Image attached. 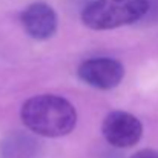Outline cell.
<instances>
[{
    "mask_svg": "<svg viewBox=\"0 0 158 158\" xmlns=\"http://www.w3.org/2000/svg\"><path fill=\"white\" fill-rule=\"evenodd\" d=\"M40 141L26 132H11L0 143V158H40Z\"/></svg>",
    "mask_w": 158,
    "mask_h": 158,
    "instance_id": "6",
    "label": "cell"
},
{
    "mask_svg": "<svg viewBox=\"0 0 158 158\" xmlns=\"http://www.w3.org/2000/svg\"><path fill=\"white\" fill-rule=\"evenodd\" d=\"M22 25L26 34L35 40H48L57 31V14L51 5L45 2H34L22 12Z\"/></svg>",
    "mask_w": 158,
    "mask_h": 158,
    "instance_id": "5",
    "label": "cell"
},
{
    "mask_svg": "<svg viewBox=\"0 0 158 158\" xmlns=\"http://www.w3.org/2000/svg\"><path fill=\"white\" fill-rule=\"evenodd\" d=\"M78 77L97 89H114L124 77V66L110 57H95L83 61L78 68Z\"/></svg>",
    "mask_w": 158,
    "mask_h": 158,
    "instance_id": "4",
    "label": "cell"
},
{
    "mask_svg": "<svg viewBox=\"0 0 158 158\" xmlns=\"http://www.w3.org/2000/svg\"><path fill=\"white\" fill-rule=\"evenodd\" d=\"M106 141L115 148H131L137 144L143 135L140 120L124 110H114L106 115L102 126Z\"/></svg>",
    "mask_w": 158,
    "mask_h": 158,
    "instance_id": "3",
    "label": "cell"
},
{
    "mask_svg": "<svg viewBox=\"0 0 158 158\" xmlns=\"http://www.w3.org/2000/svg\"><path fill=\"white\" fill-rule=\"evenodd\" d=\"M131 158H158V151L155 149H143L135 152Z\"/></svg>",
    "mask_w": 158,
    "mask_h": 158,
    "instance_id": "7",
    "label": "cell"
},
{
    "mask_svg": "<svg viewBox=\"0 0 158 158\" xmlns=\"http://www.w3.org/2000/svg\"><path fill=\"white\" fill-rule=\"evenodd\" d=\"M20 117L31 132L49 138L68 135L77 124L75 107L66 98L54 94L28 98L22 106Z\"/></svg>",
    "mask_w": 158,
    "mask_h": 158,
    "instance_id": "1",
    "label": "cell"
},
{
    "mask_svg": "<svg viewBox=\"0 0 158 158\" xmlns=\"http://www.w3.org/2000/svg\"><path fill=\"white\" fill-rule=\"evenodd\" d=\"M148 0H94L81 12L85 26L94 31L132 25L148 12Z\"/></svg>",
    "mask_w": 158,
    "mask_h": 158,
    "instance_id": "2",
    "label": "cell"
}]
</instances>
